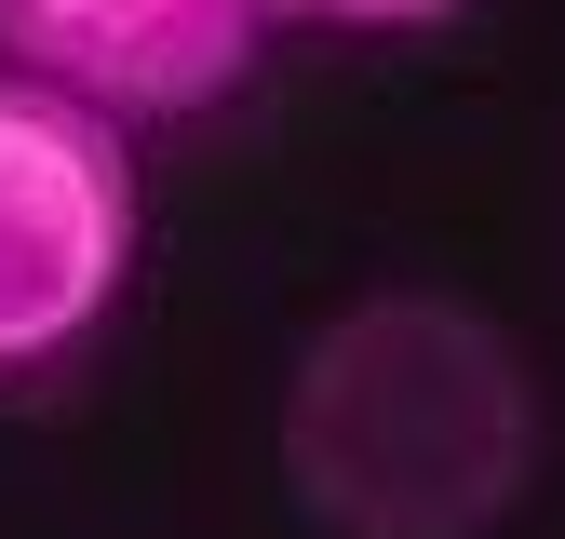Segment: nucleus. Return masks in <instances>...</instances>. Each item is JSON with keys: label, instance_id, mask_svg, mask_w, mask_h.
I'll list each match as a JSON object with an SVG mask.
<instances>
[{"label": "nucleus", "instance_id": "obj_1", "mask_svg": "<svg viewBox=\"0 0 565 539\" xmlns=\"http://www.w3.org/2000/svg\"><path fill=\"white\" fill-rule=\"evenodd\" d=\"M539 472V378L471 297H350L282 378V486L337 539H484Z\"/></svg>", "mask_w": 565, "mask_h": 539}, {"label": "nucleus", "instance_id": "obj_2", "mask_svg": "<svg viewBox=\"0 0 565 539\" xmlns=\"http://www.w3.org/2000/svg\"><path fill=\"white\" fill-rule=\"evenodd\" d=\"M135 270V162L121 121L0 67V391L67 364Z\"/></svg>", "mask_w": 565, "mask_h": 539}, {"label": "nucleus", "instance_id": "obj_3", "mask_svg": "<svg viewBox=\"0 0 565 539\" xmlns=\"http://www.w3.org/2000/svg\"><path fill=\"white\" fill-rule=\"evenodd\" d=\"M269 0H0V54L108 121H189L256 67Z\"/></svg>", "mask_w": 565, "mask_h": 539}, {"label": "nucleus", "instance_id": "obj_4", "mask_svg": "<svg viewBox=\"0 0 565 539\" xmlns=\"http://www.w3.org/2000/svg\"><path fill=\"white\" fill-rule=\"evenodd\" d=\"M269 14H310V28H417L445 0H269Z\"/></svg>", "mask_w": 565, "mask_h": 539}]
</instances>
